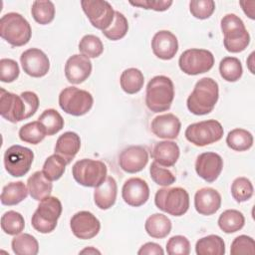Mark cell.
Instances as JSON below:
<instances>
[{"label":"cell","mask_w":255,"mask_h":255,"mask_svg":"<svg viewBox=\"0 0 255 255\" xmlns=\"http://www.w3.org/2000/svg\"><path fill=\"white\" fill-rule=\"evenodd\" d=\"M219 98L218 84L212 78H202L196 82L186 101L187 109L196 116H204L213 111Z\"/></svg>","instance_id":"obj_1"},{"label":"cell","mask_w":255,"mask_h":255,"mask_svg":"<svg viewBox=\"0 0 255 255\" xmlns=\"http://www.w3.org/2000/svg\"><path fill=\"white\" fill-rule=\"evenodd\" d=\"M174 99V86L166 76L153 77L146 86L145 105L153 113L165 112L170 109Z\"/></svg>","instance_id":"obj_2"},{"label":"cell","mask_w":255,"mask_h":255,"mask_svg":"<svg viewBox=\"0 0 255 255\" xmlns=\"http://www.w3.org/2000/svg\"><path fill=\"white\" fill-rule=\"evenodd\" d=\"M0 36L11 46L21 47L31 39V26L21 14L10 12L0 19Z\"/></svg>","instance_id":"obj_3"},{"label":"cell","mask_w":255,"mask_h":255,"mask_svg":"<svg viewBox=\"0 0 255 255\" xmlns=\"http://www.w3.org/2000/svg\"><path fill=\"white\" fill-rule=\"evenodd\" d=\"M221 31L224 35L223 44L230 53L244 51L250 43V35L244 22L235 14H226L220 22Z\"/></svg>","instance_id":"obj_4"},{"label":"cell","mask_w":255,"mask_h":255,"mask_svg":"<svg viewBox=\"0 0 255 255\" xmlns=\"http://www.w3.org/2000/svg\"><path fill=\"white\" fill-rule=\"evenodd\" d=\"M62 213V203L55 196H48L40 201L37 209L32 215L31 224L33 228L43 234L52 232Z\"/></svg>","instance_id":"obj_5"},{"label":"cell","mask_w":255,"mask_h":255,"mask_svg":"<svg viewBox=\"0 0 255 255\" xmlns=\"http://www.w3.org/2000/svg\"><path fill=\"white\" fill-rule=\"evenodd\" d=\"M154 203L158 209L172 216H181L189 208V194L182 187L160 188L154 196Z\"/></svg>","instance_id":"obj_6"},{"label":"cell","mask_w":255,"mask_h":255,"mask_svg":"<svg viewBox=\"0 0 255 255\" xmlns=\"http://www.w3.org/2000/svg\"><path fill=\"white\" fill-rule=\"evenodd\" d=\"M107 165L101 160L83 158L72 167L74 179L86 187H97L107 177Z\"/></svg>","instance_id":"obj_7"},{"label":"cell","mask_w":255,"mask_h":255,"mask_svg":"<svg viewBox=\"0 0 255 255\" xmlns=\"http://www.w3.org/2000/svg\"><path fill=\"white\" fill-rule=\"evenodd\" d=\"M94 104L93 96L85 90L67 87L59 95V106L67 114L80 117L86 115Z\"/></svg>","instance_id":"obj_8"},{"label":"cell","mask_w":255,"mask_h":255,"mask_svg":"<svg viewBox=\"0 0 255 255\" xmlns=\"http://www.w3.org/2000/svg\"><path fill=\"white\" fill-rule=\"evenodd\" d=\"M224 129L216 120H207L189 125L184 132L186 139L196 146H205L220 140Z\"/></svg>","instance_id":"obj_9"},{"label":"cell","mask_w":255,"mask_h":255,"mask_svg":"<svg viewBox=\"0 0 255 255\" xmlns=\"http://www.w3.org/2000/svg\"><path fill=\"white\" fill-rule=\"evenodd\" d=\"M178 65L184 74L195 76L212 69L214 56L210 51L205 49H188L180 55Z\"/></svg>","instance_id":"obj_10"},{"label":"cell","mask_w":255,"mask_h":255,"mask_svg":"<svg viewBox=\"0 0 255 255\" xmlns=\"http://www.w3.org/2000/svg\"><path fill=\"white\" fill-rule=\"evenodd\" d=\"M33 159L34 152L30 148L14 144L4 153V166L11 176L21 177L30 170Z\"/></svg>","instance_id":"obj_11"},{"label":"cell","mask_w":255,"mask_h":255,"mask_svg":"<svg viewBox=\"0 0 255 255\" xmlns=\"http://www.w3.org/2000/svg\"><path fill=\"white\" fill-rule=\"evenodd\" d=\"M81 6L91 24L99 30L108 29L114 21L115 10L108 1L83 0Z\"/></svg>","instance_id":"obj_12"},{"label":"cell","mask_w":255,"mask_h":255,"mask_svg":"<svg viewBox=\"0 0 255 255\" xmlns=\"http://www.w3.org/2000/svg\"><path fill=\"white\" fill-rule=\"evenodd\" d=\"M20 62L24 72L33 78H41L50 70L48 56L38 48H30L20 56Z\"/></svg>","instance_id":"obj_13"},{"label":"cell","mask_w":255,"mask_h":255,"mask_svg":"<svg viewBox=\"0 0 255 255\" xmlns=\"http://www.w3.org/2000/svg\"><path fill=\"white\" fill-rule=\"evenodd\" d=\"M0 115L11 123L26 120V105L21 96L0 89Z\"/></svg>","instance_id":"obj_14"},{"label":"cell","mask_w":255,"mask_h":255,"mask_svg":"<svg viewBox=\"0 0 255 255\" xmlns=\"http://www.w3.org/2000/svg\"><path fill=\"white\" fill-rule=\"evenodd\" d=\"M73 234L83 240L94 238L101 229L100 220L90 211H79L70 220Z\"/></svg>","instance_id":"obj_15"},{"label":"cell","mask_w":255,"mask_h":255,"mask_svg":"<svg viewBox=\"0 0 255 255\" xmlns=\"http://www.w3.org/2000/svg\"><path fill=\"white\" fill-rule=\"evenodd\" d=\"M147 162L148 152L142 145H129L124 148L119 155V164L128 173L141 171Z\"/></svg>","instance_id":"obj_16"},{"label":"cell","mask_w":255,"mask_h":255,"mask_svg":"<svg viewBox=\"0 0 255 255\" xmlns=\"http://www.w3.org/2000/svg\"><path fill=\"white\" fill-rule=\"evenodd\" d=\"M223 168V159L216 152L200 153L195 161L196 173L205 181L211 183L220 175Z\"/></svg>","instance_id":"obj_17"},{"label":"cell","mask_w":255,"mask_h":255,"mask_svg":"<svg viewBox=\"0 0 255 255\" xmlns=\"http://www.w3.org/2000/svg\"><path fill=\"white\" fill-rule=\"evenodd\" d=\"M122 196L128 205L139 207L148 200L149 187L143 179L139 177H131L124 183Z\"/></svg>","instance_id":"obj_18"},{"label":"cell","mask_w":255,"mask_h":255,"mask_svg":"<svg viewBox=\"0 0 255 255\" xmlns=\"http://www.w3.org/2000/svg\"><path fill=\"white\" fill-rule=\"evenodd\" d=\"M92 62L89 58L75 54L65 64V76L69 83L78 85L85 82L92 73Z\"/></svg>","instance_id":"obj_19"},{"label":"cell","mask_w":255,"mask_h":255,"mask_svg":"<svg viewBox=\"0 0 255 255\" xmlns=\"http://www.w3.org/2000/svg\"><path fill=\"white\" fill-rule=\"evenodd\" d=\"M151 49L157 58L161 60H170L178 51L177 38L170 31L160 30L152 37Z\"/></svg>","instance_id":"obj_20"},{"label":"cell","mask_w":255,"mask_h":255,"mask_svg":"<svg viewBox=\"0 0 255 255\" xmlns=\"http://www.w3.org/2000/svg\"><path fill=\"white\" fill-rule=\"evenodd\" d=\"M181 128L179 119L173 114H163L155 117L150 128L154 135L164 139H174L178 136Z\"/></svg>","instance_id":"obj_21"},{"label":"cell","mask_w":255,"mask_h":255,"mask_svg":"<svg viewBox=\"0 0 255 255\" xmlns=\"http://www.w3.org/2000/svg\"><path fill=\"white\" fill-rule=\"evenodd\" d=\"M221 206L220 193L211 187H203L196 191L194 195V207L196 211L205 216H209L218 211Z\"/></svg>","instance_id":"obj_22"},{"label":"cell","mask_w":255,"mask_h":255,"mask_svg":"<svg viewBox=\"0 0 255 255\" xmlns=\"http://www.w3.org/2000/svg\"><path fill=\"white\" fill-rule=\"evenodd\" d=\"M118 185L113 176H107L106 179L94 191V201L97 207L102 210L111 208L117 199Z\"/></svg>","instance_id":"obj_23"},{"label":"cell","mask_w":255,"mask_h":255,"mask_svg":"<svg viewBox=\"0 0 255 255\" xmlns=\"http://www.w3.org/2000/svg\"><path fill=\"white\" fill-rule=\"evenodd\" d=\"M81 147V138L74 131H66L61 134L55 145V153L61 156L67 164L71 163Z\"/></svg>","instance_id":"obj_24"},{"label":"cell","mask_w":255,"mask_h":255,"mask_svg":"<svg viewBox=\"0 0 255 255\" xmlns=\"http://www.w3.org/2000/svg\"><path fill=\"white\" fill-rule=\"evenodd\" d=\"M180 154L178 145L171 140H163L157 142L152 151L151 157L161 166H173Z\"/></svg>","instance_id":"obj_25"},{"label":"cell","mask_w":255,"mask_h":255,"mask_svg":"<svg viewBox=\"0 0 255 255\" xmlns=\"http://www.w3.org/2000/svg\"><path fill=\"white\" fill-rule=\"evenodd\" d=\"M27 187L31 197L37 201H41L50 196L53 184L42 171H35L28 178Z\"/></svg>","instance_id":"obj_26"},{"label":"cell","mask_w":255,"mask_h":255,"mask_svg":"<svg viewBox=\"0 0 255 255\" xmlns=\"http://www.w3.org/2000/svg\"><path fill=\"white\" fill-rule=\"evenodd\" d=\"M171 221L170 219L160 213H154L150 215L144 224L146 233L152 237L161 239L166 237L171 231Z\"/></svg>","instance_id":"obj_27"},{"label":"cell","mask_w":255,"mask_h":255,"mask_svg":"<svg viewBox=\"0 0 255 255\" xmlns=\"http://www.w3.org/2000/svg\"><path fill=\"white\" fill-rule=\"evenodd\" d=\"M28 193V187L24 184L23 181L10 182L3 187L0 200L3 205L12 206L26 199Z\"/></svg>","instance_id":"obj_28"},{"label":"cell","mask_w":255,"mask_h":255,"mask_svg":"<svg viewBox=\"0 0 255 255\" xmlns=\"http://www.w3.org/2000/svg\"><path fill=\"white\" fill-rule=\"evenodd\" d=\"M217 223L223 232L230 234L243 228L245 224V217L239 210L227 209L220 214Z\"/></svg>","instance_id":"obj_29"},{"label":"cell","mask_w":255,"mask_h":255,"mask_svg":"<svg viewBox=\"0 0 255 255\" xmlns=\"http://www.w3.org/2000/svg\"><path fill=\"white\" fill-rule=\"evenodd\" d=\"M195 252L197 255H223L225 253V243L218 235H207L196 242Z\"/></svg>","instance_id":"obj_30"},{"label":"cell","mask_w":255,"mask_h":255,"mask_svg":"<svg viewBox=\"0 0 255 255\" xmlns=\"http://www.w3.org/2000/svg\"><path fill=\"white\" fill-rule=\"evenodd\" d=\"M144 78L140 70L136 68L126 69L120 78V84L123 91L128 95L138 93L143 87Z\"/></svg>","instance_id":"obj_31"},{"label":"cell","mask_w":255,"mask_h":255,"mask_svg":"<svg viewBox=\"0 0 255 255\" xmlns=\"http://www.w3.org/2000/svg\"><path fill=\"white\" fill-rule=\"evenodd\" d=\"M11 247L16 255H36L39 252L37 239L28 233L17 234L11 241Z\"/></svg>","instance_id":"obj_32"},{"label":"cell","mask_w":255,"mask_h":255,"mask_svg":"<svg viewBox=\"0 0 255 255\" xmlns=\"http://www.w3.org/2000/svg\"><path fill=\"white\" fill-rule=\"evenodd\" d=\"M228 147L235 151H245L253 145V135L244 128H234L230 130L226 136Z\"/></svg>","instance_id":"obj_33"},{"label":"cell","mask_w":255,"mask_h":255,"mask_svg":"<svg viewBox=\"0 0 255 255\" xmlns=\"http://www.w3.org/2000/svg\"><path fill=\"white\" fill-rule=\"evenodd\" d=\"M46 135L47 132L45 130V128L39 121L28 123L21 127L19 129L20 139L30 144L40 143Z\"/></svg>","instance_id":"obj_34"},{"label":"cell","mask_w":255,"mask_h":255,"mask_svg":"<svg viewBox=\"0 0 255 255\" xmlns=\"http://www.w3.org/2000/svg\"><path fill=\"white\" fill-rule=\"evenodd\" d=\"M220 76L227 82L238 81L243 74V68L239 59L235 57H225L219 64Z\"/></svg>","instance_id":"obj_35"},{"label":"cell","mask_w":255,"mask_h":255,"mask_svg":"<svg viewBox=\"0 0 255 255\" xmlns=\"http://www.w3.org/2000/svg\"><path fill=\"white\" fill-rule=\"evenodd\" d=\"M31 14L37 23L47 25L55 18V5L52 1H34Z\"/></svg>","instance_id":"obj_36"},{"label":"cell","mask_w":255,"mask_h":255,"mask_svg":"<svg viewBox=\"0 0 255 255\" xmlns=\"http://www.w3.org/2000/svg\"><path fill=\"white\" fill-rule=\"evenodd\" d=\"M25 227V220L21 213L9 210L1 217V228L8 235L20 234Z\"/></svg>","instance_id":"obj_37"},{"label":"cell","mask_w":255,"mask_h":255,"mask_svg":"<svg viewBox=\"0 0 255 255\" xmlns=\"http://www.w3.org/2000/svg\"><path fill=\"white\" fill-rule=\"evenodd\" d=\"M67 162L58 154L50 155L43 164L42 172L51 181L58 180L62 177L66 170Z\"/></svg>","instance_id":"obj_38"},{"label":"cell","mask_w":255,"mask_h":255,"mask_svg":"<svg viewBox=\"0 0 255 255\" xmlns=\"http://www.w3.org/2000/svg\"><path fill=\"white\" fill-rule=\"evenodd\" d=\"M38 121L43 125L47 135H53L64 128V120L62 116L54 109L45 110Z\"/></svg>","instance_id":"obj_39"},{"label":"cell","mask_w":255,"mask_h":255,"mask_svg":"<svg viewBox=\"0 0 255 255\" xmlns=\"http://www.w3.org/2000/svg\"><path fill=\"white\" fill-rule=\"evenodd\" d=\"M79 51L81 55L87 58H98L104 52L102 40L95 35H85L79 43Z\"/></svg>","instance_id":"obj_40"},{"label":"cell","mask_w":255,"mask_h":255,"mask_svg":"<svg viewBox=\"0 0 255 255\" xmlns=\"http://www.w3.org/2000/svg\"><path fill=\"white\" fill-rule=\"evenodd\" d=\"M128 30V23L125 15L119 11H115V18L111 26L102 31V33L112 41H118L124 38Z\"/></svg>","instance_id":"obj_41"},{"label":"cell","mask_w":255,"mask_h":255,"mask_svg":"<svg viewBox=\"0 0 255 255\" xmlns=\"http://www.w3.org/2000/svg\"><path fill=\"white\" fill-rule=\"evenodd\" d=\"M253 191L252 182L247 177H237L231 184V194L237 202L249 200L253 195Z\"/></svg>","instance_id":"obj_42"},{"label":"cell","mask_w":255,"mask_h":255,"mask_svg":"<svg viewBox=\"0 0 255 255\" xmlns=\"http://www.w3.org/2000/svg\"><path fill=\"white\" fill-rule=\"evenodd\" d=\"M215 10L213 0H193L189 2V11L197 19L204 20L209 18Z\"/></svg>","instance_id":"obj_43"},{"label":"cell","mask_w":255,"mask_h":255,"mask_svg":"<svg viewBox=\"0 0 255 255\" xmlns=\"http://www.w3.org/2000/svg\"><path fill=\"white\" fill-rule=\"evenodd\" d=\"M151 179L158 185L161 186H169L175 182V176L173 173L167 168H163L157 162L153 161L150 164L149 168Z\"/></svg>","instance_id":"obj_44"},{"label":"cell","mask_w":255,"mask_h":255,"mask_svg":"<svg viewBox=\"0 0 255 255\" xmlns=\"http://www.w3.org/2000/svg\"><path fill=\"white\" fill-rule=\"evenodd\" d=\"M166 252L169 255H188L190 253L189 240L182 235H175L168 239Z\"/></svg>","instance_id":"obj_45"},{"label":"cell","mask_w":255,"mask_h":255,"mask_svg":"<svg viewBox=\"0 0 255 255\" xmlns=\"http://www.w3.org/2000/svg\"><path fill=\"white\" fill-rule=\"evenodd\" d=\"M230 253L232 255L254 254L255 253L254 239L247 235L237 236L231 243Z\"/></svg>","instance_id":"obj_46"},{"label":"cell","mask_w":255,"mask_h":255,"mask_svg":"<svg viewBox=\"0 0 255 255\" xmlns=\"http://www.w3.org/2000/svg\"><path fill=\"white\" fill-rule=\"evenodd\" d=\"M19 66L16 61L8 58L0 60V80L3 83H12L19 77Z\"/></svg>","instance_id":"obj_47"},{"label":"cell","mask_w":255,"mask_h":255,"mask_svg":"<svg viewBox=\"0 0 255 255\" xmlns=\"http://www.w3.org/2000/svg\"><path fill=\"white\" fill-rule=\"evenodd\" d=\"M171 0H135L129 1V4L142 9H151L157 12L167 10L172 5Z\"/></svg>","instance_id":"obj_48"},{"label":"cell","mask_w":255,"mask_h":255,"mask_svg":"<svg viewBox=\"0 0 255 255\" xmlns=\"http://www.w3.org/2000/svg\"><path fill=\"white\" fill-rule=\"evenodd\" d=\"M26 105V119L32 117L39 108V98L31 91H26L20 94Z\"/></svg>","instance_id":"obj_49"},{"label":"cell","mask_w":255,"mask_h":255,"mask_svg":"<svg viewBox=\"0 0 255 255\" xmlns=\"http://www.w3.org/2000/svg\"><path fill=\"white\" fill-rule=\"evenodd\" d=\"M137 254L138 255H152V254H164V251L163 249L161 248V246L157 243H154V242H147L145 244H143L139 250L137 251Z\"/></svg>","instance_id":"obj_50"},{"label":"cell","mask_w":255,"mask_h":255,"mask_svg":"<svg viewBox=\"0 0 255 255\" xmlns=\"http://www.w3.org/2000/svg\"><path fill=\"white\" fill-rule=\"evenodd\" d=\"M239 4L242 7V10L244 11V13L250 18V19H255L254 16V5H255V1H240Z\"/></svg>","instance_id":"obj_51"},{"label":"cell","mask_w":255,"mask_h":255,"mask_svg":"<svg viewBox=\"0 0 255 255\" xmlns=\"http://www.w3.org/2000/svg\"><path fill=\"white\" fill-rule=\"evenodd\" d=\"M80 253H81V254H96V253L101 254V252H100L99 250L95 249V248H94V247H92V246H90V247H87V248L83 249L82 251H80Z\"/></svg>","instance_id":"obj_52"}]
</instances>
